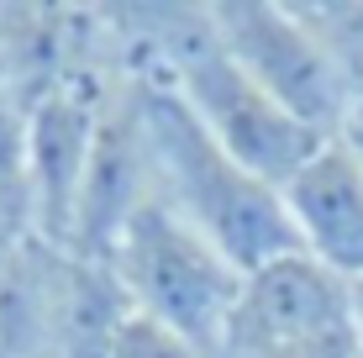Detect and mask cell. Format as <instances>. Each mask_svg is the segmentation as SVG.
<instances>
[{"instance_id":"1","label":"cell","mask_w":363,"mask_h":358,"mask_svg":"<svg viewBox=\"0 0 363 358\" xmlns=\"http://www.w3.org/2000/svg\"><path fill=\"white\" fill-rule=\"evenodd\" d=\"M137 90H143L158 201L179 221H190L242 274H253L284 253H300L290 216H284V195L269 179H258L253 169H242L221 142H211L206 127L158 79H137Z\"/></svg>"},{"instance_id":"2","label":"cell","mask_w":363,"mask_h":358,"mask_svg":"<svg viewBox=\"0 0 363 358\" xmlns=\"http://www.w3.org/2000/svg\"><path fill=\"white\" fill-rule=\"evenodd\" d=\"M106 264L116 274L121 295H127L132 316H143V322L195 342L211 358L221 353L237 290H242V269L227 264L164 201L143 206L121 227V237L111 242Z\"/></svg>"},{"instance_id":"3","label":"cell","mask_w":363,"mask_h":358,"mask_svg":"<svg viewBox=\"0 0 363 358\" xmlns=\"http://www.w3.org/2000/svg\"><path fill=\"white\" fill-rule=\"evenodd\" d=\"M132 306L106 258L32 237L0 279V348L11 358H111Z\"/></svg>"},{"instance_id":"4","label":"cell","mask_w":363,"mask_h":358,"mask_svg":"<svg viewBox=\"0 0 363 358\" xmlns=\"http://www.w3.org/2000/svg\"><path fill=\"white\" fill-rule=\"evenodd\" d=\"M211 16H216L221 47L258 90H269L290 116H300L321 138L342 132L358 95L327 53V43L316 37V27L306 21V11L279 6V0H221L211 6Z\"/></svg>"},{"instance_id":"5","label":"cell","mask_w":363,"mask_h":358,"mask_svg":"<svg viewBox=\"0 0 363 358\" xmlns=\"http://www.w3.org/2000/svg\"><path fill=\"white\" fill-rule=\"evenodd\" d=\"M353 327V290L306 253H284L242 274L216 358H284Z\"/></svg>"},{"instance_id":"6","label":"cell","mask_w":363,"mask_h":358,"mask_svg":"<svg viewBox=\"0 0 363 358\" xmlns=\"http://www.w3.org/2000/svg\"><path fill=\"white\" fill-rule=\"evenodd\" d=\"M100 106L106 101L79 90H53L37 106H27L21 184H27V206H32V232L43 242H58V248L74 242V221H79L84 179H90V158H95Z\"/></svg>"},{"instance_id":"7","label":"cell","mask_w":363,"mask_h":358,"mask_svg":"<svg viewBox=\"0 0 363 358\" xmlns=\"http://www.w3.org/2000/svg\"><path fill=\"white\" fill-rule=\"evenodd\" d=\"M153 201H158V179H153V147H147V121H143V90H137V79H127L100 106L95 158L69 248L84 258H106L121 227Z\"/></svg>"},{"instance_id":"8","label":"cell","mask_w":363,"mask_h":358,"mask_svg":"<svg viewBox=\"0 0 363 358\" xmlns=\"http://www.w3.org/2000/svg\"><path fill=\"white\" fill-rule=\"evenodd\" d=\"M295 248L332 269L337 279H363V169L342 138H327L279 184Z\"/></svg>"},{"instance_id":"9","label":"cell","mask_w":363,"mask_h":358,"mask_svg":"<svg viewBox=\"0 0 363 358\" xmlns=\"http://www.w3.org/2000/svg\"><path fill=\"white\" fill-rule=\"evenodd\" d=\"M111 358H211V353L174 337L164 327H153V322H143V316H127V327L111 342Z\"/></svg>"},{"instance_id":"10","label":"cell","mask_w":363,"mask_h":358,"mask_svg":"<svg viewBox=\"0 0 363 358\" xmlns=\"http://www.w3.org/2000/svg\"><path fill=\"white\" fill-rule=\"evenodd\" d=\"M284 358H363V337L347 327V332L321 337V342H306V348H295V353H284Z\"/></svg>"},{"instance_id":"11","label":"cell","mask_w":363,"mask_h":358,"mask_svg":"<svg viewBox=\"0 0 363 358\" xmlns=\"http://www.w3.org/2000/svg\"><path fill=\"white\" fill-rule=\"evenodd\" d=\"M337 138L347 142V153H353V158H358V169H363V101L353 106V116L342 121V132H337Z\"/></svg>"},{"instance_id":"12","label":"cell","mask_w":363,"mask_h":358,"mask_svg":"<svg viewBox=\"0 0 363 358\" xmlns=\"http://www.w3.org/2000/svg\"><path fill=\"white\" fill-rule=\"evenodd\" d=\"M347 290H353V332L363 337V279H353Z\"/></svg>"},{"instance_id":"13","label":"cell","mask_w":363,"mask_h":358,"mask_svg":"<svg viewBox=\"0 0 363 358\" xmlns=\"http://www.w3.org/2000/svg\"><path fill=\"white\" fill-rule=\"evenodd\" d=\"M0 358H11V353H6V348H0Z\"/></svg>"}]
</instances>
